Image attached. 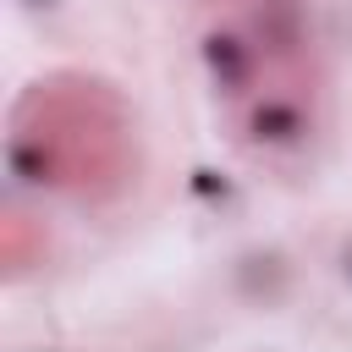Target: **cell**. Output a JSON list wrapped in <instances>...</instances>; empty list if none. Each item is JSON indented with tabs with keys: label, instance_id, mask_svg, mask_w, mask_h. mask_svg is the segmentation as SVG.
Here are the masks:
<instances>
[{
	"label": "cell",
	"instance_id": "6da1fadb",
	"mask_svg": "<svg viewBox=\"0 0 352 352\" xmlns=\"http://www.w3.org/2000/svg\"><path fill=\"white\" fill-rule=\"evenodd\" d=\"M204 60H209V72L220 77L226 94H236V88L248 82V50H242L231 33H214V38L204 44Z\"/></svg>",
	"mask_w": 352,
	"mask_h": 352
},
{
	"label": "cell",
	"instance_id": "3957f363",
	"mask_svg": "<svg viewBox=\"0 0 352 352\" xmlns=\"http://www.w3.org/2000/svg\"><path fill=\"white\" fill-rule=\"evenodd\" d=\"M33 6H50V0H33Z\"/></svg>",
	"mask_w": 352,
	"mask_h": 352
},
{
	"label": "cell",
	"instance_id": "7a4b0ae2",
	"mask_svg": "<svg viewBox=\"0 0 352 352\" xmlns=\"http://www.w3.org/2000/svg\"><path fill=\"white\" fill-rule=\"evenodd\" d=\"M253 132H258V138H270V143H292V138L302 132V116H297L292 104H258Z\"/></svg>",
	"mask_w": 352,
	"mask_h": 352
}]
</instances>
